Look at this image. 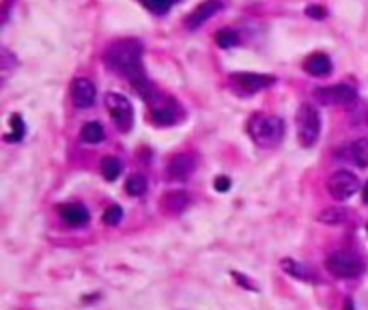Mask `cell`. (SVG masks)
Returning a JSON list of instances; mask_svg holds the SVG:
<instances>
[{"instance_id":"6da1fadb","label":"cell","mask_w":368,"mask_h":310,"mask_svg":"<svg viewBox=\"0 0 368 310\" xmlns=\"http://www.w3.org/2000/svg\"><path fill=\"white\" fill-rule=\"evenodd\" d=\"M104 60L112 71L125 75L134 89L149 80L144 73V65H142V41H138V39L112 41L104 52Z\"/></svg>"},{"instance_id":"7a4b0ae2","label":"cell","mask_w":368,"mask_h":310,"mask_svg":"<svg viewBox=\"0 0 368 310\" xmlns=\"http://www.w3.org/2000/svg\"><path fill=\"white\" fill-rule=\"evenodd\" d=\"M248 134L259 146H276L284 136V123L278 117L252 114L248 121Z\"/></svg>"},{"instance_id":"3957f363","label":"cell","mask_w":368,"mask_h":310,"mask_svg":"<svg viewBox=\"0 0 368 310\" xmlns=\"http://www.w3.org/2000/svg\"><path fill=\"white\" fill-rule=\"evenodd\" d=\"M298 125V140L302 146H315L321 136V114L313 104H302L296 114Z\"/></svg>"},{"instance_id":"277c9868","label":"cell","mask_w":368,"mask_h":310,"mask_svg":"<svg viewBox=\"0 0 368 310\" xmlns=\"http://www.w3.org/2000/svg\"><path fill=\"white\" fill-rule=\"evenodd\" d=\"M106 108L114 121V125L121 132H129L134 127V106L129 100L121 93H108L106 95Z\"/></svg>"},{"instance_id":"5b68a950","label":"cell","mask_w":368,"mask_h":310,"mask_svg":"<svg viewBox=\"0 0 368 310\" xmlns=\"http://www.w3.org/2000/svg\"><path fill=\"white\" fill-rule=\"evenodd\" d=\"M328 192L334 201H349L351 196H355L359 192V181L353 173L349 171H336L330 179H328Z\"/></svg>"},{"instance_id":"8992f818","label":"cell","mask_w":368,"mask_h":310,"mask_svg":"<svg viewBox=\"0 0 368 310\" xmlns=\"http://www.w3.org/2000/svg\"><path fill=\"white\" fill-rule=\"evenodd\" d=\"M149 106H151L153 123H158V125H175V123H179L183 119L181 106L175 100H171V97H166L162 93H158L156 100Z\"/></svg>"},{"instance_id":"52a82bcc","label":"cell","mask_w":368,"mask_h":310,"mask_svg":"<svg viewBox=\"0 0 368 310\" xmlns=\"http://www.w3.org/2000/svg\"><path fill=\"white\" fill-rule=\"evenodd\" d=\"M325 267L336 278H355L362 274V263L357 257L349 252H332L325 259Z\"/></svg>"},{"instance_id":"ba28073f","label":"cell","mask_w":368,"mask_h":310,"mask_svg":"<svg viewBox=\"0 0 368 310\" xmlns=\"http://www.w3.org/2000/svg\"><path fill=\"white\" fill-rule=\"evenodd\" d=\"M231 82L235 85L237 91H242L246 95H254L259 91L269 89L276 82V78L274 75H265V73H233Z\"/></svg>"},{"instance_id":"9c48e42d","label":"cell","mask_w":368,"mask_h":310,"mask_svg":"<svg viewBox=\"0 0 368 310\" xmlns=\"http://www.w3.org/2000/svg\"><path fill=\"white\" fill-rule=\"evenodd\" d=\"M317 102L325 106H336V104H353L357 102V91L351 85H332V87H321L315 91Z\"/></svg>"},{"instance_id":"30bf717a","label":"cell","mask_w":368,"mask_h":310,"mask_svg":"<svg viewBox=\"0 0 368 310\" xmlns=\"http://www.w3.org/2000/svg\"><path fill=\"white\" fill-rule=\"evenodd\" d=\"M222 9H224V3H222V0H205V3H200V5L188 16L185 26H188L190 31H196V28H200L207 20H211L217 11H222Z\"/></svg>"},{"instance_id":"8fae6325","label":"cell","mask_w":368,"mask_h":310,"mask_svg":"<svg viewBox=\"0 0 368 310\" xmlns=\"http://www.w3.org/2000/svg\"><path fill=\"white\" fill-rule=\"evenodd\" d=\"M196 171V160L188 153H179L175 158L168 162L166 166V173H168V179L171 181H185L194 175Z\"/></svg>"},{"instance_id":"7c38bea8","label":"cell","mask_w":368,"mask_h":310,"mask_svg":"<svg viewBox=\"0 0 368 310\" xmlns=\"http://www.w3.org/2000/svg\"><path fill=\"white\" fill-rule=\"evenodd\" d=\"M95 97H97L95 85L87 80V78H76L71 82V100L78 108H91L95 104Z\"/></svg>"},{"instance_id":"4fadbf2b","label":"cell","mask_w":368,"mask_h":310,"mask_svg":"<svg viewBox=\"0 0 368 310\" xmlns=\"http://www.w3.org/2000/svg\"><path fill=\"white\" fill-rule=\"evenodd\" d=\"M160 207L166 215H179L190 207V196L183 190H171L162 196Z\"/></svg>"},{"instance_id":"5bb4252c","label":"cell","mask_w":368,"mask_h":310,"mask_svg":"<svg viewBox=\"0 0 368 310\" xmlns=\"http://www.w3.org/2000/svg\"><path fill=\"white\" fill-rule=\"evenodd\" d=\"M304 69L315 78H325L332 73V58L323 52H315L304 60Z\"/></svg>"},{"instance_id":"9a60e30c","label":"cell","mask_w":368,"mask_h":310,"mask_svg":"<svg viewBox=\"0 0 368 310\" xmlns=\"http://www.w3.org/2000/svg\"><path fill=\"white\" fill-rule=\"evenodd\" d=\"M58 213L71 226H82V224L89 222V211L82 205H60Z\"/></svg>"},{"instance_id":"2e32d148","label":"cell","mask_w":368,"mask_h":310,"mask_svg":"<svg viewBox=\"0 0 368 310\" xmlns=\"http://www.w3.org/2000/svg\"><path fill=\"white\" fill-rule=\"evenodd\" d=\"M282 269L293 276V278H298V280H304V282H317L315 278V272L308 269L306 265H302L300 261H293V259H284L282 261Z\"/></svg>"},{"instance_id":"e0dca14e","label":"cell","mask_w":368,"mask_h":310,"mask_svg":"<svg viewBox=\"0 0 368 310\" xmlns=\"http://www.w3.org/2000/svg\"><path fill=\"white\" fill-rule=\"evenodd\" d=\"M349 155L355 166L368 169V138H357L349 146Z\"/></svg>"},{"instance_id":"ac0fdd59","label":"cell","mask_w":368,"mask_h":310,"mask_svg":"<svg viewBox=\"0 0 368 310\" xmlns=\"http://www.w3.org/2000/svg\"><path fill=\"white\" fill-rule=\"evenodd\" d=\"M104 127H102V123H97V121H93V123H87L85 127H82V132H80V138L85 140V142H89V144H97V142H102L104 140Z\"/></svg>"},{"instance_id":"d6986e66","label":"cell","mask_w":368,"mask_h":310,"mask_svg":"<svg viewBox=\"0 0 368 310\" xmlns=\"http://www.w3.org/2000/svg\"><path fill=\"white\" fill-rule=\"evenodd\" d=\"M9 125H11V132L5 134V140H7V142H20V140L24 138V134H26V127H24L22 117H20V114H11Z\"/></svg>"},{"instance_id":"ffe728a7","label":"cell","mask_w":368,"mask_h":310,"mask_svg":"<svg viewBox=\"0 0 368 310\" xmlns=\"http://www.w3.org/2000/svg\"><path fill=\"white\" fill-rule=\"evenodd\" d=\"M121 171H123V166H121V162L117 158H104V162H102V175H104L106 181H117L119 175H121Z\"/></svg>"},{"instance_id":"44dd1931","label":"cell","mask_w":368,"mask_h":310,"mask_svg":"<svg viewBox=\"0 0 368 310\" xmlns=\"http://www.w3.org/2000/svg\"><path fill=\"white\" fill-rule=\"evenodd\" d=\"M215 43L220 48H235L239 43V35L233 28H222L215 33Z\"/></svg>"},{"instance_id":"7402d4cb","label":"cell","mask_w":368,"mask_h":310,"mask_svg":"<svg viewBox=\"0 0 368 310\" xmlns=\"http://www.w3.org/2000/svg\"><path fill=\"white\" fill-rule=\"evenodd\" d=\"M125 190H127L129 196H142L146 192V179H144V175H131L125 181Z\"/></svg>"},{"instance_id":"603a6c76","label":"cell","mask_w":368,"mask_h":310,"mask_svg":"<svg viewBox=\"0 0 368 310\" xmlns=\"http://www.w3.org/2000/svg\"><path fill=\"white\" fill-rule=\"evenodd\" d=\"M345 218H347V213L342 209H325L319 213V222L328 224V226H338V224H342Z\"/></svg>"},{"instance_id":"cb8c5ba5","label":"cell","mask_w":368,"mask_h":310,"mask_svg":"<svg viewBox=\"0 0 368 310\" xmlns=\"http://www.w3.org/2000/svg\"><path fill=\"white\" fill-rule=\"evenodd\" d=\"M140 3L146 7V9H151L153 14H166L177 0H140Z\"/></svg>"},{"instance_id":"d4e9b609","label":"cell","mask_w":368,"mask_h":310,"mask_svg":"<svg viewBox=\"0 0 368 310\" xmlns=\"http://www.w3.org/2000/svg\"><path fill=\"white\" fill-rule=\"evenodd\" d=\"M16 67H18V58H16L9 50H3V52H0V69H3V78H7L9 71L16 69Z\"/></svg>"},{"instance_id":"484cf974","label":"cell","mask_w":368,"mask_h":310,"mask_svg":"<svg viewBox=\"0 0 368 310\" xmlns=\"http://www.w3.org/2000/svg\"><path fill=\"white\" fill-rule=\"evenodd\" d=\"M123 220V209L119 207V205H110L108 209H106V213H104V222L108 224V226H114V224H119Z\"/></svg>"},{"instance_id":"4316f807","label":"cell","mask_w":368,"mask_h":310,"mask_svg":"<svg viewBox=\"0 0 368 310\" xmlns=\"http://www.w3.org/2000/svg\"><path fill=\"white\" fill-rule=\"evenodd\" d=\"M213 186H215V190H217V192H229V190H231V179L220 175V177H215Z\"/></svg>"},{"instance_id":"83f0119b","label":"cell","mask_w":368,"mask_h":310,"mask_svg":"<svg viewBox=\"0 0 368 310\" xmlns=\"http://www.w3.org/2000/svg\"><path fill=\"white\" fill-rule=\"evenodd\" d=\"M306 16L313 18V20H323L325 18V9L317 7V5H310V7H306Z\"/></svg>"},{"instance_id":"f1b7e54d","label":"cell","mask_w":368,"mask_h":310,"mask_svg":"<svg viewBox=\"0 0 368 310\" xmlns=\"http://www.w3.org/2000/svg\"><path fill=\"white\" fill-rule=\"evenodd\" d=\"M342 310H355V304H353V299H347V301H345V306H342Z\"/></svg>"},{"instance_id":"f546056e","label":"cell","mask_w":368,"mask_h":310,"mask_svg":"<svg viewBox=\"0 0 368 310\" xmlns=\"http://www.w3.org/2000/svg\"><path fill=\"white\" fill-rule=\"evenodd\" d=\"M362 198H364V203L368 205V183L364 186V190H362Z\"/></svg>"},{"instance_id":"4dcf8cb0","label":"cell","mask_w":368,"mask_h":310,"mask_svg":"<svg viewBox=\"0 0 368 310\" xmlns=\"http://www.w3.org/2000/svg\"><path fill=\"white\" fill-rule=\"evenodd\" d=\"M366 230H368V226H366Z\"/></svg>"}]
</instances>
